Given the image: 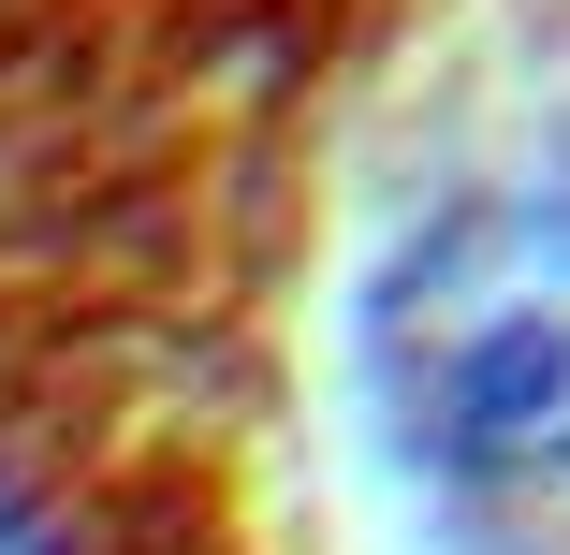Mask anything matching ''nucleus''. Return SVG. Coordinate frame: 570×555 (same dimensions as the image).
Segmentation results:
<instances>
[{
  "mask_svg": "<svg viewBox=\"0 0 570 555\" xmlns=\"http://www.w3.org/2000/svg\"><path fill=\"white\" fill-rule=\"evenodd\" d=\"M0 555H59V541H45V512H30L16 483H0Z\"/></svg>",
  "mask_w": 570,
  "mask_h": 555,
  "instance_id": "f03ea898",
  "label": "nucleus"
},
{
  "mask_svg": "<svg viewBox=\"0 0 570 555\" xmlns=\"http://www.w3.org/2000/svg\"><path fill=\"white\" fill-rule=\"evenodd\" d=\"M381 395L439 468H570V205L483 190L381 278Z\"/></svg>",
  "mask_w": 570,
  "mask_h": 555,
  "instance_id": "f257e3e1",
  "label": "nucleus"
}]
</instances>
